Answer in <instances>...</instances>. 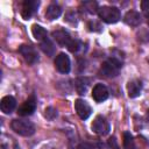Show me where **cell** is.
Instances as JSON below:
<instances>
[{"label":"cell","instance_id":"obj_3","mask_svg":"<svg viewBox=\"0 0 149 149\" xmlns=\"http://www.w3.org/2000/svg\"><path fill=\"white\" fill-rule=\"evenodd\" d=\"M99 17L106 23H115L120 20V10L113 6H102L98 9Z\"/></svg>","mask_w":149,"mask_h":149},{"label":"cell","instance_id":"obj_5","mask_svg":"<svg viewBox=\"0 0 149 149\" xmlns=\"http://www.w3.org/2000/svg\"><path fill=\"white\" fill-rule=\"evenodd\" d=\"M20 54L23 56L24 61L28 64H35L38 62V54L35 50V48H33L31 45H21L19 49Z\"/></svg>","mask_w":149,"mask_h":149},{"label":"cell","instance_id":"obj_21","mask_svg":"<svg viewBox=\"0 0 149 149\" xmlns=\"http://www.w3.org/2000/svg\"><path fill=\"white\" fill-rule=\"evenodd\" d=\"M44 116L47 119H49V120H52V119H55L57 116V111L55 108H52V107H48L45 109V112H44Z\"/></svg>","mask_w":149,"mask_h":149},{"label":"cell","instance_id":"obj_6","mask_svg":"<svg viewBox=\"0 0 149 149\" xmlns=\"http://www.w3.org/2000/svg\"><path fill=\"white\" fill-rule=\"evenodd\" d=\"M36 109V98L35 95H30L17 109V114L21 116H29Z\"/></svg>","mask_w":149,"mask_h":149},{"label":"cell","instance_id":"obj_24","mask_svg":"<svg viewBox=\"0 0 149 149\" xmlns=\"http://www.w3.org/2000/svg\"><path fill=\"white\" fill-rule=\"evenodd\" d=\"M147 23H148V26H149V14H148V16H147Z\"/></svg>","mask_w":149,"mask_h":149},{"label":"cell","instance_id":"obj_7","mask_svg":"<svg viewBox=\"0 0 149 149\" xmlns=\"http://www.w3.org/2000/svg\"><path fill=\"white\" fill-rule=\"evenodd\" d=\"M40 6V1L38 0H26L22 5V12H21V15L24 20H28L30 19L36 12H37V8Z\"/></svg>","mask_w":149,"mask_h":149},{"label":"cell","instance_id":"obj_9","mask_svg":"<svg viewBox=\"0 0 149 149\" xmlns=\"http://www.w3.org/2000/svg\"><path fill=\"white\" fill-rule=\"evenodd\" d=\"M74 108H76V112L79 115V118L83 119V120H86L91 115V113H92L91 106L85 100H83V99H77L76 100Z\"/></svg>","mask_w":149,"mask_h":149},{"label":"cell","instance_id":"obj_18","mask_svg":"<svg viewBox=\"0 0 149 149\" xmlns=\"http://www.w3.org/2000/svg\"><path fill=\"white\" fill-rule=\"evenodd\" d=\"M123 149H135V142L129 132L123 133Z\"/></svg>","mask_w":149,"mask_h":149},{"label":"cell","instance_id":"obj_1","mask_svg":"<svg viewBox=\"0 0 149 149\" xmlns=\"http://www.w3.org/2000/svg\"><path fill=\"white\" fill-rule=\"evenodd\" d=\"M122 66V63L115 58V57H111L108 58L107 61H105L101 65V69H100V72L105 76V77H108V78H113V77H116L119 74V71Z\"/></svg>","mask_w":149,"mask_h":149},{"label":"cell","instance_id":"obj_19","mask_svg":"<svg viewBox=\"0 0 149 149\" xmlns=\"http://www.w3.org/2000/svg\"><path fill=\"white\" fill-rule=\"evenodd\" d=\"M84 7H85V9H86L88 13H91V14L97 13L98 9H99L97 2H93V1H86V2H84Z\"/></svg>","mask_w":149,"mask_h":149},{"label":"cell","instance_id":"obj_2","mask_svg":"<svg viewBox=\"0 0 149 149\" xmlns=\"http://www.w3.org/2000/svg\"><path fill=\"white\" fill-rule=\"evenodd\" d=\"M12 129L22 136H30L35 133V126L27 120H21V119H15L10 123Z\"/></svg>","mask_w":149,"mask_h":149},{"label":"cell","instance_id":"obj_23","mask_svg":"<svg viewBox=\"0 0 149 149\" xmlns=\"http://www.w3.org/2000/svg\"><path fill=\"white\" fill-rule=\"evenodd\" d=\"M141 8L143 10H149V0H143L141 2Z\"/></svg>","mask_w":149,"mask_h":149},{"label":"cell","instance_id":"obj_14","mask_svg":"<svg viewBox=\"0 0 149 149\" xmlns=\"http://www.w3.org/2000/svg\"><path fill=\"white\" fill-rule=\"evenodd\" d=\"M125 22L128 24V26H132V27H136L141 23V15L139 12L136 10H128L123 17Z\"/></svg>","mask_w":149,"mask_h":149},{"label":"cell","instance_id":"obj_4","mask_svg":"<svg viewBox=\"0 0 149 149\" xmlns=\"http://www.w3.org/2000/svg\"><path fill=\"white\" fill-rule=\"evenodd\" d=\"M92 130L99 135H106L109 132V123L102 115H98L92 122Z\"/></svg>","mask_w":149,"mask_h":149},{"label":"cell","instance_id":"obj_11","mask_svg":"<svg viewBox=\"0 0 149 149\" xmlns=\"http://www.w3.org/2000/svg\"><path fill=\"white\" fill-rule=\"evenodd\" d=\"M92 98L97 102H102L108 98V90L104 84H97L92 91Z\"/></svg>","mask_w":149,"mask_h":149},{"label":"cell","instance_id":"obj_13","mask_svg":"<svg viewBox=\"0 0 149 149\" xmlns=\"http://www.w3.org/2000/svg\"><path fill=\"white\" fill-rule=\"evenodd\" d=\"M16 106V100L14 99V97L12 95H6L1 99V102H0V107H1V111L6 114H10L14 108Z\"/></svg>","mask_w":149,"mask_h":149},{"label":"cell","instance_id":"obj_17","mask_svg":"<svg viewBox=\"0 0 149 149\" xmlns=\"http://www.w3.org/2000/svg\"><path fill=\"white\" fill-rule=\"evenodd\" d=\"M40 47H41L42 51L44 54H47L48 56H54V54L56 51V47H55V44L52 43V41L50 38H47L45 41L41 42L40 43Z\"/></svg>","mask_w":149,"mask_h":149},{"label":"cell","instance_id":"obj_20","mask_svg":"<svg viewBox=\"0 0 149 149\" xmlns=\"http://www.w3.org/2000/svg\"><path fill=\"white\" fill-rule=\"evenodd\" d=\"M80 48V42L76 38H72V41L70 42V44L68 45V49L71 51V52H77Z\"/></svg>","mask_w":149,"mask_h":149},{"label":"cell","instance_id":"obj_10","mask_svg":"<svg viewBox=\"0 0 149 149\" xmlns=\"http://www.w3.org/2000/svg\"><path fill=\"white\" fill-rule=\"evenodd\" d=\"M52 37L54 40L62 47H68L70 44V42L72 41V37L70 36V34L68 31H65L64 29H57L52 31Z\"/></svg>","mask_w":149,"mask_h":149},{"label":"cell","instance_id":"obj_15","mask_svg":"<svg viewBox=\"0 0 149 149\" xmlns=\"http://www.w3.org/2000/svg\"><path fill=\"white\" fill-rule=\"evenodd\" d=\"M31 33H33V36L35 37V40H37L40 43L48 38V31L38 24H33L31 26Z\"/></svg>","mask_w":149,"mask_h":149},{"label":"cell","instance_id":"obj_8","mask_svg":"<svg viewBox=\"0 0 149 149\" xmlns=\"http://www.w3.org/2000/svg\"><path fill=\"white\" fill-rule=\"evenodd\" d=\"M55 66L61 73H68L71 69V63L68 55L64 52L58 54L55 58Z\"/></svg>","mask_w":149,"mask_h":149},{"label":"cell","instance_id":"obj_12","mask_svg":"<svg viewBox=\"0 0 149 149\" xmlns=\"http://www.w3.org/2000/svg\"><path fill=\"white\" fill-rule=\"evenodd\" d=\"M142 91V83L137 79H133L130 81H128L127 84V92L129 98H136L141 94Z\"/></svg>","mask_w":149,"mask_h":149},{"label":"cell","instance_id":"obj_22","mask_svg":"<svg viewBox=\"0 0 149 149\" xmlns=\"http://www.w3.org/2000/svg\"><path fill=\"white\" fill-rule=\"evenodd\" d=\"M77 149H95V147H94L93 144L88 143V142H81V143L78 146Z\"/></svg>","mask_w":149,"mask_h":149},{"label":"cell","instance_id":"obj_16","mask_svg":"<svg viewBox=\"0 0 149 149\" xmlns=\"http://www.w3.org/2000/svg\"><path fill=\"white\" fill-rule=\"evenodd\" d=\"M62 14V9L56 3H51L48 8H47V12H45V16L48 20H55L57 19L59 15Z\"/></svg>","mask_w":149,"mask_h":149}]
</instances>
